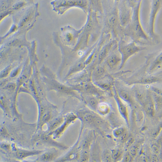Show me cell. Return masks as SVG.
<instances>
[{"mask_svg":"<svg viewBox=\"0 0 162 162\" xmlns=\"http://www.w3.org/2000/svg\"><path fill=\"white\" fill-rule=\"evenodd\" d=\"M121 142H126L128 139V133L126 132L120 137Z\"/></svg>","mask_w":162,"mask_h":162,"instance_id":"22","label":"cell"},{"mask_svg":"<svg viewBox=\"0 0 162 162\" xmlns=\"http://www.w3.org/2000/svg\"><path fill=\"white\" fill-rule=\"evenodd\" d=\"M25 4H26V3H25V2H19L18 3L14 4L13 7H12V9L14 10H17L19 9L24 7Z\"/></svg>","mask_w":162,"mask_h":162,"instance_id":"17","label":"cell"},{"mask_svg":"<svg viewBox=\"0 0 162 162\" xmlns=\"http://www.w3.org/2000/svg\"><path fill=\"white\" fill-rule=\"evenodd\" d=\"M139 50V48L136 47L134 45H130L129 46L125 47L123 50V54H124V60H123V64L124 65V61L127 59L129 56L132 54L136 52Z\"/></svg>","mask_w":162,"mask_h":162,"instance_id":"6","label":"cell"},{"mask_svg":"<svg viewBox=\"0 0 162 162\" xmlns=\"http://www.w3.org/2000/svg\"><path fill=\"white\" fill-rule=\"evenodd\" d=\"M111 155H112V160L117 161L122 156V152L119 149L112 150L111 152Z\"/></svg>","mask_w":162,"mask_h":162,"instance_id":"14","label":"cell"},{"mask_svg":"<svg viewBox=\"0 0 162 162\" xmlns=\"http://www.w3.org/2000/svg\"><path fill=\"white\" fill-rule=\"evenodd\" d=\"M81 116L85 123L89 125L99 126L104 124V120L92 112L85 111L82 112Z\"/></svg>","mask_w":162,"mask_h":162,"instance_id":"1","label":"cell"},{"mask_svg":"<svg viewBox=\"0 0 162 162\" xmlns=\"http://www.w3.org/2000/svg\"><path fill=\"white\" fill-rule=\"evenodd\" d=\"M6 89H8V90H14L16 88V85H15V83H9L6 86Z\"/></svg>","mask_w":162,"mask_h":162,"instance_id":"24","label":"cell"},{"mask_svg":"<svg viewBox=\"0 0 162 162\" xmlns=\"http://www.w3.org/2000/svg\"><path fill=\"white\" fill-rule=\"evenodd\" d=\"M97 110L100 114L105 115L109 114L111 110V108L108 103L102 102L99 103Z\"/></svg>","mask_w":162,"mask_h":162,"instance_id":"7","label":"cell"},{"mask_svg":"<svg viewBox=\"0 0 162 162\" xmlns=\"http://www.w3.org/2000/svg\"><path fill=\"white\" fill-rule=\"evenodd\" d=\"M126 132V129L124 127L118 128L113 131V134L116 138H120Z\"/></svg>","mask_w":162,"mask_h":162,"instance_id":"12","label":"cell"},{"mask_svg":"<svg viewBox=\"0 0 162 162\" xmlns=\"http://www.w3.org/2000/svg\"><path fill=\"white\" fill-rule=\"evenodd\" d=\"M56 153L52 152H46L41 156V160L44 161H49L56 158Z\"/></svg>","mask_w":162,"mask_h":162,"instance_id":"11","label":"cell"},{"mask_svg":"<svg viewBox=\"0 0 162 162\" xmlns=\"http://www.w3.org/2000/svg\"><path fill=\"white\" fill-rule=\"evenodd\" d=\"M119 94L122 100L128 102L129 104H131V105H133V100H132L131 95L128 92L125 91V90H122V91H120Z\"/></svg>","mask_w":162,"mask_h":162,"instance_id":"8","label":"cell"},{"mask_svg":"<svg viewBox=\"0 0 162 162\" xmlns=\"http://www.w3.org/2000/svg\"><path fill=\"white\" fill-rule=\"evenodd\" d=\"M40 151H27L24 150H18L16 152V155L19 158L24 159L28 156L38 155L41 153Z\"/></svg>","mask_w":162,"mask_h":162,"instance_id":"5","label":"cell"},{"mask_svg":"<svg viewBox=\"0 0 162 162\" xmlns=\"http://www.w3.org/2000/svg\"><path fill=\"white\" fill-rule=\"evenodd\" d=\"M66 37H67V39H68V40H70L72 38V36L70 35V34H67V36H66Z\"/></svg>","mask_w":162,"mask_h":162,"instance_id":"27","label":"cell"},{"mask_svg":"<svg viewBox=\"0 0 162 162\" xmlns=\"http://www.w3.org/2000/svg\"><path fill=\"white\" fill-rule=\"evenodd\" d=\"M20 71V69H16V70H14V72L12 73L11 74V76L12 77H15L18 74V73Z\"/></svg>","mask_w":162,"mask_h":162,"instance_id":"26","label":"cell"},{"mask_svg":"<svg viewBox=\"0 0 162 162\" xmlns=\"http://www.w3.org/2000/svg\"><path fill=\"white\" fill-rule=\"evenodd\" d=\"M64 122V118L62 117H59L52 122L50 125V129L53 130L60 127L61 125Z\"/></svg>","mask_w":162,"mask_h":162,"instance_id":"10","label":"cell"},{"mask_svg":"<svg viewBox=\"0 0 162 162\" xmlns=\"http://www.w3.org/2000/svg\"><path fill=\"white\" fill-rule=\"evenodd\" d=\"M114 98L117 105L119 112L122 117L125 120L128 125H129V116L128 107L123 102L122 99L120 97L119 93H118L116 91L114 92Z\"/></svg>","mask_w":162,"mask_h":162,"instance_id":"2","label":"cell"},{"mask_svg":"<svg viewBox=\"0 0 162 162\" xmlns=\"http://www.w3.org/2000/svg\"><path fill=\"white\" fill-rule=\"evenodd\" d=\"M161 63H162V53L160 54V55L157 57L156 60L154 61V64L152 65L151 67V70H154L157 66L159 65Z\"/></svg>","mask_w":162,"mask_h":162,"instance_id":"15","label":"cell"},{"mask_svg":"<svg viewBox=\"0 0 162 162\" xmlns=\"http://www.w3.org/2000/svg\"><path fill=\"white\" fill-rule=\"evenodd\" d=\"M104 161H112V155L109 153H106L105 154L104 156Z\"/></svg>","mask_w":162,"mask_h":162,"instance_id":"21","label":"cell"},{"mask_svg":"<svg viewBox=\"0 0 162 162\" xmlns=\"http://www.w3.org/2000/svg\"><path fill=\"white\" fill-rule=\"evenodd\" d=\"M11 70V67L10 66L7 67V68H5V69H4V70L1 72V78H5V77H6L8 75L10 72Z\"/></svg>","mask_w":162,"mask_h":162,"instance_id":"18","label":"cell"},{"mask_svg":"<svg viewBox=\"0 0 162 162\" xmlns=\"http://www.w3.org/2000/svg\"><path fill=\"white\" fill-rule=\"evenodd\" d=\"M120 61V58L117 56H112L108 58L107 64L111 68H114L118 64Z\"/></svg>","mask_w":162,"mask_h":162,"instance_id":"9","label":"cell"},{"mask_svg":"<svg viewBox=\"0 0 162 162\" xmlns=\"http://www.w3.org/2000/svg\"><path fill=\"white\" fill-rule=\"evenodd\" d=\"M129 153L130 155H131V158H134L137 153V147L136 146H133Z\"/></svg>","mask_w":162,"mask_h":162,"instance_id":"20","label":"cell"},{"mask_svg":"<svg viewBox=\"0 0 162 162\" xmlns=\"http://www.w3.org/2000/svg\"><path fill=\"white\" fill-rule=\"evenodd\" d=\"M104 70L102 68H98L95 71L94 74L96 77H100L103 75L104 73Z\"/></svg>","mask_w":162,"mask_h":162,"instance_id":"19","label":"cell"},{"mask_svg":"<svg viewBox=\"0 0 162 162\" xmlns=\"http://www.w3.org/2000/svg\"><path fill=\"white\" fill-rule=\"evenodd\" d=\"M131 159V155H130V153H127L125 154L124 156V159H123V161L124 162H128L130 161V160Z\"/></svg>","mask_w":162,"mask_h":162,"instance_id":"25","label":"cell"},{"mask_svg":"<svg viewBox=\"0 0 162 162\" xmlns=\"http://www.w3.org/2000/svg\"><path fill=\"white\" fill-rule=\"evenodd\" d=\"M88 103L90 106L95 110H97L99 104V101L95 97L90 98L88 100Z\"/></svg>","mask_w":162,"mask_h":162,"instance_id":"13","label":"cell"},{"mask_svg":"<svg viewBox=\"0 0 162 162\" xmlns=\"http://www.w3.org/2000/svg\"><path fill=\"white\" fill-rule=\"evenodd\" d=\"M30 17V15H29V14L25 16V17H24V19H23V20H22L20 26H24L25 24H26V23L28 22V21L29 20Z\"/></svg>","mask_w":162,"mask_h":162,"instance_id":"23","label":"cell"},{"mask_svg":"<svg viewBox=\"0 0 162 162\" xmlns=\"http://www.w3.org/2000/svg\"><path fill=\"white\" fill-rule=\"evenodd\" d=\"M83 149H84V151L83 152L81 156V161H88L89 158V154H90L89 150H88V148Z\"/></svg>","mask_w":162,"mask_h":162,"instance_id":"16","label":"cell"},{"mask_svg":"<svg viewBox=\"0 0 162 162\" xmlns=\"http://www.w3.org/2000/svg\"><path fill=\"white\" fill-rule=\"evenodd\" d=\"M77 119V116L73 114L68 115L66 117V121L61 126L58 128L55 133V136L56 137H58L64 132L66 128L68 127V124H70L71 122H74Z\"/></svg>","mask_w":162,"mask_h":162,"instance_id":"3","label":"cell"},{"mask_svg":"<svg viewBox=\"0 0 162 162\" xmlns=\"http://www.w3.org/2000/svg\"><path fill=\"white\" fill-rule=\"evenodd\" d=\"M145 109L146 113L150 115H153L154 114V106L152 98L151 97L147 96L142 104Z\"/></svg>","mask_w":162,"mask_h":162,"instance_id":"4","label":"cell"}]
</instances>
